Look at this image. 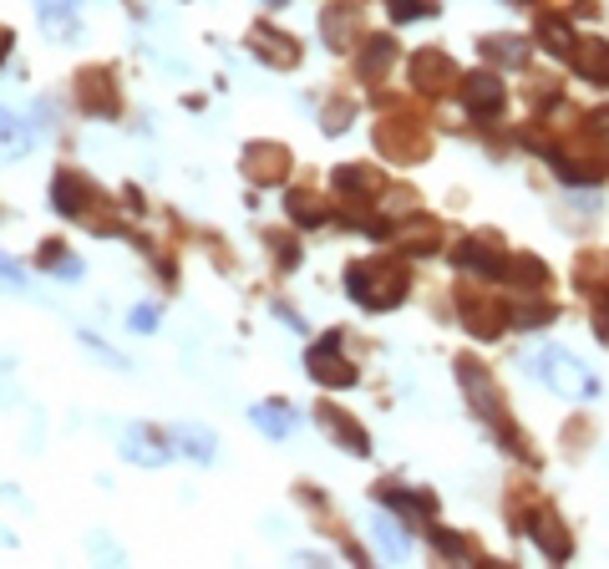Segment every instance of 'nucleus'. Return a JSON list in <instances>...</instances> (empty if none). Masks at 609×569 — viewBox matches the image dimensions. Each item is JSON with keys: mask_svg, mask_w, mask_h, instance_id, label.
Returning a JSON list of instances; mask_svg holds the SVG:
<instances>
[{"mask_svg": "<svg viewBox=\"0 0 609 569\" xmlns=\"http://www.w3.org/2000/svg\"><path fill=\"white\" fill-rule=\"evenodd\" d=\"M346 291L366 311H392V305L406 301V275L396 265H386V260H361V265L346 270Z\"/></svg>", "mask_w": 609, "mask_h": 569, "instance_id": "1", "label": "nucleus"}, {"mask_svg": "<svg viewBox=\"0 0 609 569\" xmlns=\"http://www.w3.org/2000/svg\"><path fill=\"white\" fill-rule=\"evenodd\" d=\"M97 204H102V194H97V183L87 179V173H77V169L51 173V209H57L61 219H87V224H92Z\"/></svg>", "mask_w": 609, "mask_h": 569, "instance_id": "2", "label": "nucleus"}, {"mask_svg": "<svg viewBox=\"0 0 609 569\" xmlns=\"http://www.w3.org/2000/svg\"><path fill=\"white\" fill-rule=\"evenodd\" d=\"M77 108L87 112V118H118L122 112V92H118V77L108 72V67H82L77 72Z\"/></svg>", "mask_w": 609, "mask_h": 569, "instance_id": "3", "label": "nucleus"}, {"mask_svg": "<svg viewBox=\"0 0 609 569\" xmlns=\"http://www.w3.org/2000/svg\"><path fill=\"white\" fill-rule=\"evenodd\" d=\"M534 362H538V376H544V382H549L559 397H589V392H595V376H589L585 366L574 362L569 352H559V346L538 352Z\"/></svg>", "mask_w": 609, "mask_h": 569, "instance_id": "4", "label": "nucleus"}, {"mask_svg": "<svg viewBox=\"0 0 609 569\" xmlns=\"http://www.w3.org/2000/svg\"><path fill=\"white\" fill-rule=\"evenodd\" d=\"M118 448H122V458L138 463V468H163V463L173 458V437L153 423H128Z\"/></svg>", "mask_w": 609, "mask_h": 569, "instance_id": "5", "label": "nucleus"}, {"mask_svg": "<svg viewBox=\"0 0 609 569\" xmlns=\"http://www.w3.org/2000/svg\"><path fill=\"white\" fill-rule=\"evenodd\" d=\"M305 372H311L321 387H335V392L356 382V366H351L346 352H341V336H321V341H315L311 352H305Z\"/></svg>", "mask_w": 609, "mask_h": 569, "instance_id": "6", "label": "nucleus"}, {"mask_svg": "<svg viewBox=\"0 0 609 569\" xmlns=\"http://www.w3.org/2000/svg\"><path fill=\"white\" fill-rule=\"evenodd\" d=\"M240 169H244V179H250L254 189H275V183L290 179V148H280V143H244Z\"/></svg>", "mask_w": 609, "mask_h": 569, "instance_id": "7", "label": "nucleus"}, {"mask_svg": "<svg viewBox=\"0 0 609 569\" xmlns=\"http://www.w3.org/2000/svg\"><path fill=\"white\" fill-rule=\"evenodd\" d=\"M250 51L264 61V67H280V72L300 67V41L285 37L280 26H254V31H250Z\"/></svg>", "mask_w": 609, "mask_h": 569, "instance_id": "8", "label": "nucleus"}, {"mask_svg": "<svg viewBox=\"0 0 609 569\" xmlns=\"http://www.w3.org/2000/svg\"><path fill=\"white\" fill-rule=\"evenodd\" d=\"M321 427L335 437V443H341V448H351V453H356V458H366V453H371L366 427H361L356 417H346V413H341V407H331V402H325V407H321Z\"/></svg>", "mask_w": 609, "mask_h": 569, "instance_id": "9", "label": "nucleus"}, {"mask_svg": "<svg viewBox=\"0 0 609 569\" xmlns=\"http://www.w3.org/2000/svg\"><path fill=\"white\" fill-rule=\"evenodd\" d=\"M168 437H173V453H183V458H193V463H214V443L219 437L209 433V427H199V423H179V427H168Z\"/></svg>", "mask_w": 609, "mask_h": 569, "instance_id": "10", "label": "nucleus"}, {"mask_svg": "<svg viewBox=\"0 0 609 569\" xmlns=\"http://www.w3.org/2000/svg\"><path fill=\"white\" fill-rule=\"evenodd\" d=\"M463 98H467V108H473V112L488 118V112L503 108V82L493 72H473V77H467V87H463Z\"/></svg>", "mask_w": 609, "mask_h": 569, "instance_id": "11", "label": "nucleus"}, {"mask_svg": "<svg viewBox=\"0 0 609 569\" xmlns=\"http://www.w3.org/2000/svg\"><path fill=\"white\" fill-rule=\"evenodd\" d=\"M412 77H417V87H427V92H443L447 77H457V72L443 51H422V57H412Z\"/></svg>", "mask_w": 609, "mask_h": 569, "instance_id": "12", "label": "nucleus"}, {"mask_svg": "<svg viewBox=\"0 0 609 569\" xmlns=\"http://www.w3.org/2000/svg\"><path fill=\"white\" fill-rule=\"evenodd\" d=\"M250 423L260 427V433H270V437H290L300 417L290 413L285 402H260V407H250Z\"/></svg>", "mask_w": 609, "mask_h": 569, "instance_id": "13", "label": "nucleus"}, {"mask_svg": "<svg viewBox=\"0 0 609 569\" xmlns=\"http://www.w3.org/2000/svg\"><path fill=\"white\" fill-rule=\"evenodd\" d=\"M37 265L47 270V275H61V280H82L87 275V265L67 250V244H57V240H47L41 244V255H37Z\"/></svg>", "mask_w": 609, "mask_h": 569, "instance_id": "14", "label": "nucleus"}, {"mask_svg": "<svg viewBox=\"0 0 609 569\" xmlns=\"http://www.w3.org/2000/svg\"><path fill=\"white\" fill-rule=\"evenodd\" d=\"M321 31H325V47H331V51H346L351 41H356V11L331 6V11L321 16Z\"/></svg>", "mask_w": 609, "mask_h": 569, "instance_id": "15", "label": "nucleus"}, {"mask_svg": "<svg viewBox=\"0 0 609 569\" xmlns=\"http://www.w3.org/2000/svg\"><path fill=\"white\" fill-rule=\"evenodd\" d=\"M285 214L295 219V224H305V230H321L325 219H331V209L321 204V194H311V189H295V194L285 199Z\"/></svg>", "mask_w": 609, "mask_h": 569, "instance_id": "16", "label": "nucleus"}, {"mask_svg": "<svg viewBox=\"0 0 609 569\" xmlns=\"http://www.w3.org/2000/svg\"><path fill=\"white\" fill-rule=\"evenodd\" d=\"M37 16L51 37H77V0H37Z\"/></svg>", "mask_w": 609, "mask_h": 569, "instance_id": "17", "label": "nucleus"}, {"mask_svg": "<svg viewBox=\"0 0 609 569\" xmlns=\"http://www.w3.org/2000/svg\"><path fill=\"white\" fill-rule=\"evenodd\" d=\"M376 504L406 514V519H427L432 514V494H402V488H376Z\"/></svg>", "mask_w": 609, "mask_h": 569, "instance_id": "18", "label": "nucleus"}, {"mask_svg": "<svg viewBox=\"0 0 609 569\" xmlns=\"http://www.w3.org/2000/svg\"><path fill=\"white\" fill-rule=\"evenodd\" d=\"M26 148H31V128L16 112L0 108V158H21Z\"/></svg>", "mask_w": 609, "mask_h": 569, "instance_id": "19", "label": "nucleus"}, {"mask_svg": "<svg viewBox=\"0 0 609 569\" xmlns=\"http://www.w3.org/2000/svg\"><path fill=\"white\" fill-rule=\"evenodd\" d=\"M392 57H396L392 37H371V47L361 51V77H366V82H376V77L392 67Z\"/></svg>", "mask_w": 609, "mask_h": 569, "instance_id": "20", "label": "nucleus"}, {"mask_svg": "<svg viewBox=\"0 0 609 569\" xmlns=\"http://www.w3.org/2000/svg\"><path fill=\"white\" fill-rule=\"evenodd\" d=\"M457 265H463V270H478V275H498L503 260L493 255V250H488L483 240H467L463 250H457Z\"/></svg>", "mask_w": 609, "mask_h": 569, "instance_id": "21", "label": "nucleus"}, {"mask_svg": "<svg viewBox=\"0 0 609 569\" xmlns=\"http://www.w3.org/2000/svg\"><path fill=\"white\" fill-rule=\"evenodd\" d=\"M371 534H376V549H382L386 559H406V555H412V539L396 529V519H376V529H371Z\"/></svg>", "mask_w": 609, "mask_h": 569, "instance_id": "22", "label": "nucleus"}, {"mask_svg": "<svg viewBox=\"0 0 609 569\" xmlns=\"http://www.w3.org/2000/svg\"><path fill=\"white\" fill-rule=\"evenodd\" d=\"M534 539H538V549H549L554 559H564V555H569V539H564V534L554 529V514H544V519L534 524Z\"/></svg>", "mask_w": 609, "mask_h": 569, "instance_id": "23", "label": "nucleus"}, {"mask_svg": "<svg viewBox=\"0 0 609 569\" xmlns=\"http://www.w3.org/2000/svg\"><path fill=\"white\" fill-rule=\"evenodd\" d=\"M386 11H392L396 26H406V21H417V16L437 11V0H386Z\"/></svg>", "mask_w": 609, "mask_h": 569, "instance_id": "24", "label": "nucleus"}, {"mask_svg": "<svg viewBox=\"0 0 609 569\" xmlns=\"http://www.w3.org/2000/svg\"><path fill=\"white\" fill-rule=\"evenodd\" d=\"M82 346H87V352H97V356H102V362H108L112 366V372H128V356H118V352H112V346H102V341H97L92 336V331H82Z\"/></svg>", "mask_w": 609, "mask_h": 569, "instance_id": "25", "label": "nucleus"}, {"mask_svg": "<svg viewBox=\"0 0 609 569\" xmlns=\"http://www.w3.org/2000/svg\"><path fill=\"white\" fill-rule=\"evenodd\" d=\"M128 326L138 331V336H143V331H158V305H132Z\"/></svg>", "mask_w": 609, "mask_h": 569, "instance_id": "26", "label": "nucleus"}, {"mask_svg": "<svg viewBox=\"0 0 609 569\" xmlns=\"http://www.w3.org/2000/svg\"><path fill=\"white\" fill-rule=\"evenodd\" d=\"M0 285H11V291H26V270L16 265L11 255H0Z\"/></svg>", "mask_w": 609, "mask_h": 569, "instance_id": "27", "label": "nucleus"}, {"mask_svg": "<svg viewBox=\"0 0 609 569\" xmlns=\"http://www.w3.org/2000/svg\"><path fill=\"white\" fill-rule=\"evenodd\" d=\"M264 244H270V250H275V260L280 265H295V244H290V234H264Z\"/></svg>", "mask_w": 609, "mask_h": 569, "instance_id": "28", "label": "nucleus"}, {"mask_svg": "<svg viewBox=\"0 0 609 569\" xmlns=\"http://www.w3.org/2000/svg\"><path fill=\"white\" fill-rule=\"evenodd\" d=\"M341 128H351V108L331 102V112H325V133H341Z\"/></svg>", "mask_w": 609, "mask_h": 569, "instance_id": "29", "label": "nucleus"}, {"mask_svg": "<svg viewBox=\"0 0 609 569\" xmlns=\"http://www.w3.org/2000/svg\"><path fill=\"white\" fill-rule=\"evenodd\" d=\"M11 47H16V37H11V31H6V26H0V67H6V57H11Z\"/></svg>", "mask_w": 609, "mask_h": 569, "instance_id": "30", "label": "nucleus"}, {"mask_svg": "<svg viewBox=\"0 0 609 569\" xmlns=\"http://www.w3.org/2000/svg\"><path fill=\"white\" fill-rule=\"evenodd\" d=\"M270 6H285V0H270Z\"/></svg>", "mask_w": 609, "mask_h": 569, "instance_id": "31", "label": "nucleus"}]
</instances>
